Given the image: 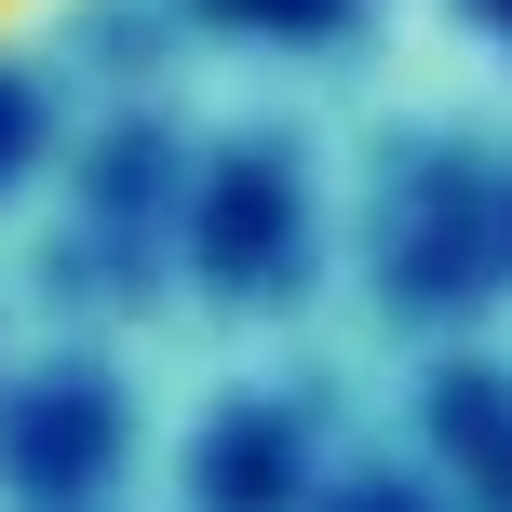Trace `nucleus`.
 I'll list each match as a JSON object with an SVG mask.
<instances>
[{
    "label": "nucleus",
    "mask_w": 512,
    "mask_h": 512,
    "mask_svg": "<svg viewBox=\"0 0 512 512\" xmlns=\"http://www.w3.org/2000/svg\"><path fill=\"white\" fill-rule=\"evenodd\" d=\"M27 14H41V0H0V41H14V27H27Z\"/></svg>",
    "instance_id": "nucleus-1"
}]
</instances>
